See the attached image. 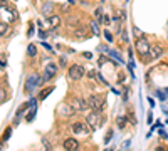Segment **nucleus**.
Listing matches in <instances>:
<instances>
[{"mask_svg": "<svg viewBox=\"0 0 168 151\" xmlns=\"http://www.w3.org/2000/svg\"><path fill=\"white\" fill-rule=\"evenodd\" d=\"M156 96L160 97V99H163V101H165V94L161 92V91H156Z\"/></svg>", "mask_w": 168, "mask_h": 151, "instance_id": "obj_25", "label": "nucleus"}, {"mask_svg": "<svg viewBox=\"0 0 168 151\" xmlns=\"http://www.w3.org/2000/svg\"><path fill=\"white\" fill-rule=\"evenodd\" d=\"M124 126H126V119H124L123 116H119V118H118V128H121V129H123Z\"/></svg>", "mask_w": 168, "mask_h": 151, "instance_id": "obj_18", "label": "nucleus"}, {"mask_svg": "<svg viewBox=\"0 0 168 151\" xmlns=\"http://www.w3.org/2000/svg\"><path fill=\"white\" fill-rule=\"evenodd\" d=\"M52 91H54V87H47V89H44V91H42V92L39 94V99H45V97H47L49 94L52 92Z\"/></svg>", "mask_w": 168, "mask_h": 151, "instance_id": "obj_17", "label": "nucleus"}, {"mask_svg": "<svg viewBox=\"0 0 168 151\" xmlns=\"http://www.w3.org/2000/svg\"><path fill=\"white\" fill-rule=\"evenodd\" d=\"M79 148V141L74 139V138H67L64 139V149L66 151H76Z\"/></svg>", "mask_w": 168, "mask_h": 151, "instance_id": "obj_9", "label": "nucleus"}, {"mask_svg": "<svg viewBox=\"0 0 168 151\" xmlns=\"http://www.w3.org/2000/svg\"><path fill=\"white\" fill-rule=\"evenodd\" d=\"M104 151H113V149H104Z\"/></svg>", "mask_w": 168, "mask_h": 151, "instance_id": "obj_27", "label": "nucleus"}, {"mask_svg": "<svg viewBox=\"0 0 168 151\" xmlns=\"http://www.w3.org/2000/svg\"><path fill=\"white\" fill-rule=\"evenodd\" d=\"M57 111L61 112L62 116H66V118H67V116H71V114H74V112H76V111L72 109V106H71V104H67V102H62V104L57 108Z\"/></svg>", "mask_w": 168, "mask_h": 151, "instance_id": "obj_10", "label": "nucleus"}, {"mask_svg": "<svg viewBox=\"0 0 168 151\" xmlns=\"http://www.w3.org/2000/svg\"><path fill=\"white\" fill-rule=\"evenodd\" d=\"M39 84H40L39 76H37V74L29 76V77H27V81H25V92H32L34 87H37Z\"/></svg>", "mask_w": 168, "mask_h": 151, "instance_id": "obj_5", "label": "nucleus"}, {"mask_svg": "<svg viewBox=\"0 0 168 151\" xmlns=\"http://www.w3.org/2000/svg\"><path fill=\"white\" fill-rule=\"evenodd\" d=\"M148 54H151V57L153 59H158L161 54H163V47L160 45H150V52Z\"/></svg>", "mask_w": 168, "mask_h": 151, "instance_id": "obj_11", "label": "nucleus"}, {"mask_svg": "<svg viewBox=\"0 0 168 151\" xmlns=\"http://www.w3.org/2000/svg\"><path fill=\"white\" fill-rule=\"evenodd\" d=\"M133 32H135L136 39H141V37H143V32H139V29H136V27H135V29H133Z\"/></svg>", "mask_w": 168, "mask_h": 151, "instance_id": "obj_21", "label": "nucleus"}, {"mask_svg": "<svg viewBox=\"0 0 168 151\" xmlns=\"http://www.w3.org/2000/svg\"><path fill=\"white\" fill-rule=\"evenodd\" d=\"M104 37H106V39L109 40V42H113V34H111L109 30H106V32H104Z\"/></svg>", "mask_w": 168, "mask_h": 151, "instance_id": "obj_22", "label": "nucleus"}, {"mask_svg": "<svg viewBox=\"0 0 168 151\" xmlns=\"http://www.w3.org/2000/svg\"><path fill=\"white\" fill-rule=\"evenodd\" d=\"M84 74H86V72H84V67L79 64H74L69 67V77L74 81H79L81 77H84Z\"/></svg>", "mask_w": 168, "mask_h": 151, "instance_id": "obj_2", "label": "nucleus"}, {"mask_svg": "<svg viewBox=\"0 0 168 151\" xmlns=\"http://www.w3.org/2000/svg\"><path fill=\"white\" fill-rule=\"evenodd\" d=\"M88 106L92 109V111H101L102 109V106H104V97H101V96H91V97H88Z\"/></svg>", "mask_w": 168, "mask_h": 151, "instance_id": "obj_1", "label": "nucleus"}, {"mask_svg": "<svg viewBox=\"0 0 168 151\" xmlns=\"http://www.w3.org/2000/svg\"><path fill=\"white\" fill-rule=\"evenodd\" d=\"M71 106H72V109L76 112H81V111H86V109L89 108L88 106V101H84V99H79V97H74L72 101L69 102Z\"/></svg>", "mask_w": 168, "mask_h": 151, "instance_id": "obj_4", "label": "nucleus"}, {"mask_svg": "<svg viewBox=\"0 0 168 151\" xmlns=\"http://www.w3.org/2000/svg\"><path fill=\"white\" fill-rule=\"evenodd\" d=\"M72 133L74 134H89V128H88V122H74L72 124Z\"/></svg>", "mask_w": 168, "mask_h": 151, "instance_id": "obj_8", "label": "nucleus"}, {"mask_svg": "<svg viewBox=\"0 0 168 151\" xmlns=\"http://www.w3.org/2000/svg\"><path fill=\"white\" fill-rule=\"evenodd\" d=\"M136 52L141 54V55H146L148 52H150V44H148V40H146L145 37L136 39Z\"/></svg>", "mask_w": 168, "mask_h": 151, "instance_id": "obj_3", "label": "nucleus"}, {"mask_svg": "<svg viewBox=\"0 0 168 151\" xmlns=\"http://www.w3.org/2000/svg\"><path fill=\"white\" fill-rule=\"evenodd\" d=\"M8 24L7 22H0V37H4L5 34H8Z\"/></svg>", "mask_w": 168, "mask_h": 151, "instance_id": "obj_13", "label": "nucleus"}, {"mask_svg": "<svg viewBox=\"0 0 168 151\" xmlns=\"http://www.w3.org/2000/svg\"><path fill=\"white\" fill-rule=\"evenodd\" d=\"M156 151H166V148H165V146H158Z\"/></svg>", "mask_w": 168, "mask_h": 151, "instance_id": "obj_26", "label": "nucleus"}, {"mask_svg": "<svg viewBox=\"0 0 168 151\" xmlns=\"http://www.w3.org/2000/svg\"><path fill=\"white\" fill-rule=\"evenodd\" d=\"M40 10H42V14H44V15L51 14V12H52V4H51V2H45V4L42 5V8H40Z\"/></svg>", "mask_w": 168, "mask_h": 151, "instance_id": "obj_14", "label": "nucleus"}, {"mask_svg": "<svg viewBox=\"0 0 168 151\" xmlns=\"http://www.w3.org/2000/svg\"><path fill=\"white\" fill-rule=\"evenodd\" d=\"M32 34H34V25L30 24V25H29V32H27V35L30 37V35H32Z\"/></svg>", "mask_w": 168, "mask_h": 151, "instance_id": "obj_24", "label": "nucleus"}, {"mask_svg": "<svg viewBox=\"0 0 168 151\" xmlns=\"http://www.w3.org/2000/svg\"><path fill=\"white\" fill-rule=\"evenodd\" d=\"M59 25H61V17H59V15H52V17L49 18V27H51V29H55Z\"/></svg>", "mask_w": 168, "mask_h": 151, "instance_id": "obj_12", "label": "nucleus"}, {"mask_svg": "<svg viewBox=\"0 0 168 151\" xmlns=\"http://www.w3.org/2000/svg\"><path fill=\"white\" fill-rule=\"evenodd\" d=\"M55 72H57V65L55 64H47L45 65V72H44V79L40 81V82H45V81L52 79L55 76Z\"/></svg>", "mask_w": 168, "mask_h": 151, "instance_id": "obj_7", "label": "nucleus"}, {"mask_svg": "<svg viewBox=\"0 0 168 151\" xmlns=\"http://www.w3.org/2000/svg\"><path fill=\"white\" fill-rule=\"evenodd\" d=\"M5 101H7V89L0 86V102H5Z\"/></svg>", "mask_w": 168, "mask_h": 151, "instance_id": "obj_16", "label": "nucleus"}, {"mask_svg": "<svg viewBox=\"0 0 168 151\" xmlns=\"http://www.w3.org/2000/svg\"><path fill=\"white\" fill-rule=\"evenodd\" d=\"M86 122H88V126H92V128H98L99 124H101V114H99L98 111L94 112H89L88 118H86Z\"/></svg>", "mask_w": 168, "mask_h": 151, "instance_id": "obj_6", "label": "nucleus"}, {"mask_svg": "<svg viewBox=\"0 0 168 151\" xmlns=\"http://www.w3.org/2000/svg\"><path fill=\"white\" fill-rule=\"evenodd\" d=\"M27 54H29L30 57H34V55L37 54V49H35V45H34V44H29V45H27Z\"/></svg>", "mask_w": 168, "mask_h": 151, "instance_id": "obj_15", "label": "nucleus"}, {"mask_svg": "<svg viewBox=\"0 0 168 151\" xmlns=\"http://www.w3.org/2000/svg\"><path fill=\"white\" fill-rule=\"evenodd\" d=\"M84 32H86V29H77V30H76V35H77V37H84V35H86Z\"/></svg>", "mask_w": 168, "mask_h": 151, "instance_id": "obj_20", "label": "nucleus"}, {"mask_svg": "<svg viewBox=\"0 0 168 151\" xmlns=\"http://www.w3.org/2000/svg\"><path fill=\"white\" fill-rule=\"evenodd\" d=\"M91 29L94 34H99V29H98V24H96V22H91Z\"/></svg>", "mask_w": 168, "mask_h": 151, "instance_id": "obj_19", "label": "nucleus"}, {"mask_svg": "<svg viewBox=\"0 0 168 151\" xmlns=\"http://www.w3.org/2000/svg\"><path fill=\"white\" fill-rule=\"evenodd\" d=\"M10 133H12V129H7V131H5V134H4V141H7V139H8Z\"/></svg>", "mask_w": 168, "mask_h": 151, "instance_id": "obj_23", "label": "nucleus"}]
</instances>
